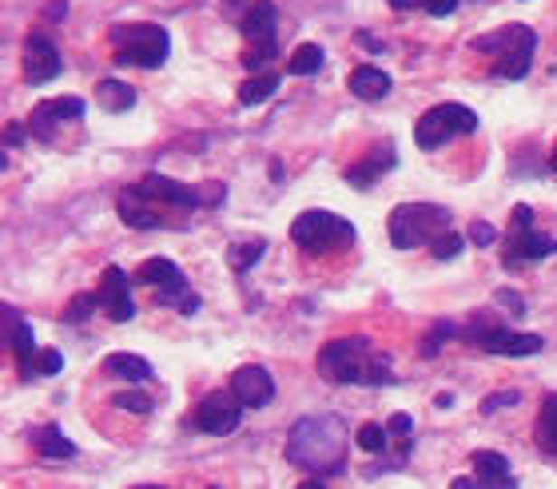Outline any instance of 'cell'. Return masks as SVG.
<instances>
[{
  "label": "cell",
  "instance_id": "21",
  "mask_svg": "<svg viewBox=\"0 0 557 489\" xmlns=\"http://www.w3.org/2000/svg\"><path fill=\"white\" fill-rule=\"evenodd\" d=\"M474 470H477V485L482 489H517L510 462L497 450H477L474 454Z\"/></svg>",
  "mask_w": 557,
  "mask_h": 489
},
{
  "label": "cell",
  "instance_id": "19",
  "mask_svg": "<svg viewBox=\"0 0 557 489\" xmlns=\"http://www.w3.org/2000/svg\"><path fill=\"white\" fill-rule=\"evenodd\" d=\"M275 20H278V13H275L271 0H255L243 13V20H239V28H243V36L255 40L259 48H275Z\"/></svg>",
  "mask_w": 557,
  "mask_h": 489
},
{
  "label": "cell",
  "instance_id": "31",
  "mask_svg": "<svg viewBox=\"0 0 557 489\" xmlns=\"http://www.w3.org/2000/svg\"><path fill=\"white\" fill-rule=\"evenodd\" d=\"M462 247H466V239L458 235V231H442L430 243V255L434 259H458V255H462Z\"/></svg>",
  "mask_w": 557,
  "mask_h": 489
},
{
  "label": "cell",
  "instance_id": "4",
  "mask_svg": "<svg viewBox=\"0 0 557 489\" xmlns=\"http://www.w3.org/2000/svg\"><path fill=\"white\" fill-rule=\"evenodd\" d=\"M391 243L398 251H411V247H422V243H434L442 231H450V212L438 203H402L391 212Z\"/></svg>",
  "mask_w": 557,
  "mask_h": 489
},
{
  "label": "cell",
  "instance_id": "37",
  "mask_svg": "<svg viewBox=\"0 0 557 489\" xmlns=\"http://www.w3.org/2000/svg\"><path fill=\"white\" fill-rule=\"evenodd\" d=\"M450 334H458V326H454V323H438V326H434V334L426 338V346H422V351H426V354H438V346H442V338H450Z\"/></svg>",
  "mask_w": 557,
  "mask_h": 489
},
{
  "label": "cell",
  "instance_id": "25",
  "mask_svg": "<svg viewBox=\"0 0 557 489\" xmlns=\"http://www.w3.org/2000/svg\"><path fill=\"white\" fill-rule=\"evenodd\" d=\"M36 450H40V457H52V462H72V457H76L72 437L60 434V426H40Z\"/></svg>",
  "mask_w": 557,
  "mask_h": 489
},
{
  "label": "cell",
  "instance_id": "27",
  "mask_svg": "<svg viewBox=\"0 0 557 489\" xmlns=\"http://www.w3.org/2000/svg\"><path fill=\"white\" fill-rule=\"evenodd\" d=\"M278 92V76H255V80H247V84H239V104H247V108H255V104H263V99H271Z\"/></svg>",
  "mask_w": 557,
  "mask_h": 489
},
{
  "label": "cell",
  "instance_id": "43",
  "mask_svg": "<svg viewBox=\"0 0 557 489\" xmlns=\"http://www.w3.org/2000/svg\"><path fill=\"white\" fill-rule=\"evenodd\" d=\"M450 489H482V485H477L474 477H454V482H450Z\"/></svg>",
  "mask_w": 557,
  "mask_h": 489
},
{
  "label": "cell",
  "instance_id": "44",
  "mask_svg": "<svg viewBox=\"0 0 557 489\" xmlns=\"http://www.w3.org/2000/svg\"><path fill=\"white\" fill-rule=\"evenodd\" d=\"M434 406H438V410H450L454 398H450V394H438V398H434Z\"/></svg>",
  "mask_w": 557,
  "mask_h": 489
},
{
  "label": "cell",
  "instance_id": "34",
  "mask_svg": "<svg viewBox=\"0 0 557 489\" xmlns=\"http://www.w3.org/2000/svg\"><path fill=\"white\" fill-rule=\"evenodd\" d=\"M60 366H64V358H60V351H52V346H44V351L36 354V366H33V374H44V378H52V374H60Z\"/></svg>",
  "mask_w": 557,
  "mask_h": 489
},
{
  "label": "cell",
  "instance_id": "7",
  "mask_svg": "<svg viewBox=\"0 0 557 489\" xmlns=\"http://www.w3.org/2000/svg\"><path fill=\"white\" fill-rule=\"evenodd\" d=\"M136 283L156 287L159 303H172V306H179L184 315H195V311H199V298L187 291L184 271H179L172 259H164V255L144 259V263H139V271H136Z\"/></svg>",
  "mask_w": 557,
  "mask_h": 489
},
{
  "label": "cell",
  "instance_id": "6",
  "mask_svg": "<svg viewBox=\"0 0 557 489\" xmlns=\"http://www.w3.org/2000/svg\"><path fill=\"white\" fill-rule=\"evenodd\" d=\"M477 132V116L466 104H434L430 112L414 124V144L422 152H438L442 144H450L454 136H470Z\"/></svg>",
  "mask_w": 557,
  "mask_h": 489
},
{
  "label": "cell",
  "instance_id": "10",
  "mask_svg": "<svg viewBox=\"0 0 557 489\" xmlns=\"http://www.w3.org/2000/svg\"><path fill=\"white\" fill-rule=\"evenodd\" d=\"M239 418H243V406L231 390H212L195 406V426L203 434H235Z\"/></svg>",
  "mask_w": 557,
  "mask_h": 489
},
{
  "label": "cell",
  "instance_id": "8",
  "mask_svg": "<svg viewBox=\"0 0 557 489\" xmlns=\"http://www.w3.org/2000/svg\"><path fill=\"white\" fill-rule=\"evenodd\" d=\"M557 255V239L533 231V207L517 203L514 207V235H510V251H505V267L517 271L522 263H537V259Z\"/></svg>",
  "mask_w": 557,
  "mask_h": 489
},
{
  "label": "cell",
  "instance_id": "20",
  "mask_svg": "<svg viewBox=\"0 0 557 489\" xmlns=\"http://www.w3.org/2000/svg\"><path fill=\"white\" fill-rule=\"evenodd\" d=\"M394 164H398L394 144H378V147H371V155H366L363 164H354L351 172H346V183H351V187H371L374 179L386 175Z\"/></svg>",
  "mask_w": 557,
  "mask_h": 489
},
{
  "label": "cell",
  "instance_id": "38",
  "mask_svg": "<svg viewBox=\"0 0 557 489\" xmlns=\"http://www.w3.org/2000/svg\"><path fill=\"white\" fill-rule=\"evenodd\" d=\"M517 398H522L517 390H505V394H494V398H486V402H482V414H494V410H502V406H514Z\"/></svg>",
  "mask_w": 557,
  "mask_h": 489
},
{
  "label": "cell",
  "instance_id": "33",
  "mask_svg": "<svg viewBox=\"0 0 557 489\" xmlns=\"http://www.w3.org/2000/svg\"><path fill=\"white\" fill-rule=\"evenodd\" d=\"M96 306H99V295H76V298H72V303H68V311H64V318H68V323H84V318H88V315H92V311H96Z\"/></svg>",
  "mask_w": 557,
  "mask_h": 489
},
{
  "label": "cell",
  "instance_id": "32",
  "mask_svg": "<svg viewBox=\"0 0 557 489\" xmlns=\"http://www.w3.org/2000/svg\"><path fill=\"white\" fill-rule=\"evenodd\" d=\"M112 402L119 406V410H127V414H152V398L139 394V390H119Z\"/></svg>",
  "mask_w": 557,
  "mask_h": 489
},
{
  "label": "cell",
  "instance_id": "26",
  "mask_svg": "<svg viewBox=\"0 0 557 489\" xmlns=\"http://www.w3.org/2000/svg\"><path fill=\"white\" fill-rule=\"evenodd\" d=\"M537 446L557 457V394H550L542 402V414H537Z\"/></svg>",
  "mask_w": 557,
  "mask_h": 489
},
{
  "label": "cell",
  "instance_id": "11",
  "mask_svg": "<svg viewBox=\"0 0 557 489\" xmlns=\"http://www.w3.org/2000/svg\"><path fill=\"white\" fill-rule=\"evenodd\" d=\"M466 338H474L486 354H505V358H525L545 346L537 334H517V331H502V326H486V331L474 326V331H466Z\"/></svg>",
  "mask_w": 557,
  "mask_h": 489
},
{
  "label": "cell",
  "instance_id": "48",
  "mask_svg": "<svg viewBox=\"0 0 557 489\" xmlns=\"http://www.w3.org/2000/svg\"><path fill=\"white\" fill-rule=\"evenodd\" d=\"M136 489H159V485H136Z\"/></svg>",
  "mask_w": 557,
  "mask_h": 489
},
{
  "label": "cell",
  "instance_id": "23",
  "mask_svg": "<svg viewBox=\"0 0 557 489\" xmlns=\"http://www.w3.org/2000/svg\"><path fill=\"white\" fill-rule=\"evenodd\" d=\"M96 104L104 108V112H127V108H136V88H127V84H119V80H99L96 84Z\"/></svg>",
  "mask_w": 557,
  "mask_h": 489
},
{
  "label": "cell",
  "instance_id": "39",
  "mask_svg": "<svg viewBox=\"0 0 557 489\" xmlns=\"http://www.w3.org/2000/svg\"><path fill=\"white\" fill-rule=\"evenodd\" d=\"M418 5H422L430 16H450L458 8V0H418Z\"/></svg>",
  "mask_w": 557,
  "mask_h": 489
},
{
  "label": "cell",
  "instance_id": "2",
  "mask_svg": "<svg viewBox=\"0 0 557 489\" xmlns=\"http://www.w3.org/2000/svg\"><path fill=\"white\" fill-rule=\"evenodd\" d=\"M343 442L346 430L338 418H303V422L291 430V442H287V457L303 470H343Z\"/></svg>",
  "mask_w": 557,
  "mask_h": 489
},
{
  "label": "cell",
  "instance_id": "16",
  "mask_svg": "<svg viewBox=\"0 0 557 489\" xmlns=\"http://www.w3.org/2000/svg\"><path fill=\"white\" fill-rule=\"evenodd\" d=\"M537 48V36L530 33L525 24H505L490 36H477L474 40V52H486V56H514V52H533Z\"/></svg>",
  "mask_w": 557,
  "mask_h": 489
},
{
  "label": "cell",
  "instance_id": "45",
  "mask_svg": "<svg viewBox=\"0 0 557 489\" xmlns=\"http://www.w3.org/2000/svg\"><path fill=\"white\" fill-rule=\"evenodd\" d=\"M391 5H394V8H402V13H406V8H414L418 0H391Z\"/></svg>",
  "mask_w": 557,
  "mask_h": 489
},
{
  "label": "cell",
  "instance_id": "40",
  "mask_svg": "<svg viewBox=\"0 0 557 489\" xmlns=\"http://www.w3.org/2000/svg\"><path fill=\"white\" fill-rule=\"evenodd\" d=\"M386 430H391V434H398V437H411V430H414V426H411V414H394Z\"/></svg>",
  "mask_w": 557,
  "mask_h": 489
},
{
  "label": "cell",
  "instance_id": "24",
  "mask_svg": "<svg viewBox=\"0 0 557 489\" xmlns=\"http://www.w3.org/2000/svg\"><path fill=\"white\" fill-rule=\"evenodd\" d=\"M104 371L108 374H116V378H127V382H147L152 378V362L147 358H139V354H108L104 358Z\"/></svg>",
  "mask_w": 557,
  "mask_h": 489
},
{
  "label": "cell",
  "instance_id": "1",
  "mask_svg": "<svg viewBox=\"0 0 557 489\" xmlns=\"http://www.w3.org/2000/svg\"><path fill=\"white\" fill-rule=\"evenodd\" d=\"M318 374L331 382H358V386H382L391 382V358L374 354L371 338H335L318 351Z\"/></svg>",
  "mask_w": 557,
  "mask_h": 489
},
{
  "label": "cell",
  "instance_id": "42",
  "mask_svg": "<svg viewBox=\"0 0 557 489\" xmlns=\"http://www.w3.org/2000/svg\"><path fill=\"white\" fill-rule=\"evenodd\" d=\"M20 144H24V127L13 124V127L5 132V147H20Z\"/></svg>",
  "mask_w": 557,
  "mask_h": 489
},
{
  "label": "cell",
  "instance_id": "30",
  "mask_svg": "<svg viewBox=\"0 0 557 489\" xmlns=\"http://www.w3.org/2000/svg\"><path fill=\"white\" fill-rule=\"evenodd\" d=\"M386 437H391V430H386V426H374V422L358 426V450L382 454V450H386Z\"/></svg>",
  "mask_w": 557,
  "mask_h": 489
},
{
  "label": "cell",
  "instance_id": "17",
  "mask_svg": "<svg viewBox=\"0 0 557 489\" xmlns=\"http://www.w3.org/2000/svg\"><path fill=\"white\" fill-rule=\"evenodd\" d=\"M5 343L13 346L20 371H24V378H33V366H36V343H33V331H28V323L20 318L13 306H5Z\"/></svg>",
  "mask_w": 557,
  "mask_h": 489
},
{
  "label": "cell",
  "instance_id": "15",
  "mask_svg": "<svg viewBox=\"0 0 557 489\" xmlns=\"http://www.w3.org/2000/svg\"><path fill=\"white\" fill-rule=\"evenodd\" d=\"M60 68H64V60H60L56 44L48 36L33 33L24 40V80L28 84H48V80L60 76Z\"/></svg>",
  "mask_w": 557,
  "mask_h": 489
},
{
  "label": "cell",
  "instance_id": "5",
  "mask_svg": "<svg viewBox=\"0 0 557 489\" xmlns=\"http://www.w3.org/2000/svg\"><path fill=\"white\" fill-rule=\"evenodd\" d=\"M291 239L307 255H331L354 243V227L335 212H303L291 223Z\"/></svg>",
  "mask_w": 557,
  "mask_h": 489
},
{
  "label": "cell",
  "instance_id": "29",
  "mask_svg": "<svg viewBox=\"0 0 557 489\" xmlns=\"http://www.w3.org/2000/svg\"><path fill=\"white\" fill-rule=\"evenodd\" d=\"M323 48L318 44H298L295 56H291V76H315L323 68Z\"/></svg>",
  "mask_w": 557,
  "mask_h": 489
},
{
  "label": "cell",
  "instance_id": "13",
  "mask_svg": "<svg viewBox=\"0 0 557 489\" xmlns=\"http://www.w3.org/2000/svg\"><path fill=\"white\" fill-rule=\"evenodd\" d=\"M231 394L239 398L243 410H263L275 398V378H271V371H263V366H239L231 374Z\"/></svg>",
  "mask_w": 557,
  "mask_h": 489
},
{
  "label": "cell",
  "instance_id": "41",
  "mask_svg": "<svg viewBox=\"0 0 557 489\" xmlns=\"http://www.w3.org/2000/svg\"><path fill=\"white\" fill-rule=\"evenodd\" d=\"M497 303H505L514 315H525V303H522V295H514V291H497Z\"/></svg>",
  "mask_w": 557,
  "mask_h": 489
},
{
  "label": "cell",
  "instance_id": "35",
  "mask_svg": "<svg viewBox=\"0 0 557 489\" xmlns=\"http://www.w3.org/2000/svg\"><path fill=\"white\" fill-rule=\"evenodd\" d=\"M470 239L477 247H494L497 243V227L486 223V219H477V223H470Z\"/></svg>",
  "mask_w": 557,
  "mask_h": 489
},
{
  "label": "cell",
  "instance_id": "12",
  "mask_svg": "<svg viewBox=\"0 0 557 489\" xmlns=\"http://www.w3.org/2000/svg\"><path fill=\"white\" fill-rule=\"evenodd\" d=\"M139 195L147 199V203H172V207H184V212H192V207H203V192H195V187L179 183V179H167V175H144L139 183H132Z\"/></svg>",
  "mask_w": 557,
  "mask_h": 489
},
{
  "label": "cell",
  "instance_id": "14",
  "mask_svg": "<svg viewBox=\"0 0 557 489\" xmlns=\"http://www.w3.org/2000/svg\"><path fill=\"white\" fill-rule=\"evenodd\" d=\"M99 306L112 323H127L136 315V298H132V278H127L119 267H108L104 278H99Z\"/></svg>",
  "mask_w": 557,
  "mask_h": 489
},
{
  "label": "cell",
  "instance_id": "36",
  "mask_svg": "<svg viewBox=\"0 0 557 489\" xmlns=\"http://www.w3.org/2000/svg\"><path fill=\"white\" fill-rule=\"evenodd\" d=\"M275 60V48H251V52H243V64L251 68V72H259V68H267Z\"/></svg>",
  "mask_w": 557,
  "mask_h": 489
},
{
  "label": "cell",
  "instance_id": "28",
  "mask_svg": "<svg viewBox=\"0 0 557 489\" xmlns=\"http://www.w3.org/2000/svg\"><path fill=\"white\" fill-rule=\"evenodd\" d=\"M263 251H267L263 239H251V243H235L231 251H227V263H231L239 275H247L259 263V259H263Z\"/></svg>",
  "mask_w": 557,
  "mask_h": 489
},
{
  "label": "cell",
  "instance_id": "47",
  "mask_svg": "<svg viewBox=\"0 0 557 489\" xmlns=\"http://www.w3.org/2000/svg\"><path fill=\"white\" fill-rule=\"evenodd\" d=\"M550 167H553V172H557V147H553V155H550Z\"/></svg>",
  "mask_w": 557,
  "mask_h": 489
},
{
  "label": "cell",
  "instance_id": "22",
  "mask_svg": "<svg viewBox=\"0 0 557 489\" xmlns=\"http://www.w3.org/2000/svg\"><path fill=\"white\" fill-rule=\"evenodd\" d=\"M351 92L358 99H382L386 92H391V76H386L382 68L363 64V68H354L351 72Z\"/></svg>",
  "mask_w": 557,
  "mask_h": 489
},
{
  "label": "cell",
  "instance_id": "9",
  "mask_svg": "<svg viewBox=\"0 0 557 489\" xmlns=\"http://www.w3.org/2000/svg\"><path fill=\"white\" fill-rule=\"evenodd\" d=\"M84 119V99L80 96H56V99H40L28 116V132H33L40 144H52L56 132L64 124H76Z\"/></svg>",
  "mask_w": 557,
  "mask_h": 489
},
{
  "label": "cell",
  "instance_id": "46",
  "mask_svg": "<svg viewBox=\"0 0 557 489\" xmlns=\"http://www.w3.org/2000/svg\"><path fill=\"white\" fill-rule=\"evenodd\" d=\"M298 489H326V485H323V482H303Z\"/></svg>",
  "mask_w": 557,
  "mask_h": 489
},
{
  "label": "cell",
  "instance_id": "18",
  "mask_svg": "<svg viewBox=\"0 0 557 489\" xmlns=\"http://www.w3.org/2000/svg\"><path fill=\"white\" fill-rule=\"evenodd\" d=\"M116 207H119V219H124L127 227H136V231H156V227L167 223V219L159 215L156 207L136 192V187H124V192H119V199H116Z\"/></svg>",
  "mask_w": 557,
  "mask_h": 489
},
{
  "label": "cell",
  "instance_id": "3",
  "mask_svg": "<svg viewBox=\"0 0 557 489\" xmlns=\"http://www.w3.org/2000/svg\"><path fill=\"white\" fill-rule=\"evenodd\" d=\"M108 40H112L119 64H136V68H159L167 60V52H172L167 28L152 24V20H139V24H112Z\"/></svg>",
  "mask_w": 557,
  "mask_h": 489
}]
</instances>
